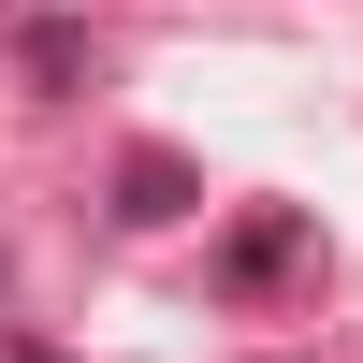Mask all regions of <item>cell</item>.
Masks as SVG:
<instances>
[{
	"mask_svg": "<svg viewBox=\"0 0 363 363\" xmlns=\"http://www.w3.org/2000/svg\"><path fill=\"white\" fill-rule=\"evenodd\" d=\"M291 262H306V233H291V218H247V233H233V291H262V277H291Z\"/></svg>",
	"mask_w": 363,
	"mask_h": 363,
	"instance_id": "7a4b0ae2",
	"label": "cell"
},
{
	"mask_svg": "<svg viewBox=\"0 0 363 363\" xmlns=\"http://www.w3.org/2000/svg\"><path fill=\"white\" fill-rule=\"evenodd\" d=\"M189 160H174V145H131V160H116V218H145V233H160V218H189Z\"/></svg>",
	"mask_w": 363,
	"mask_h": 363,
	"instance_id": "6da1fadb",
	"label": "cell"
}]
</instances>
